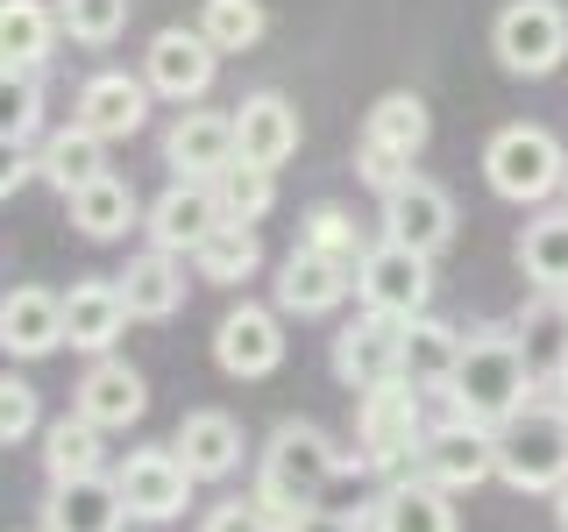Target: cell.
Listing matches in <instances>:
<instances>
[{
  "instance_id": "cell-1",
  "label": "cell",
  "mask_w": 568,
  "mask_h": 532,
  "mask_svg": "<svg viewBox=\"0 0 568 532\" xmlns=\"http://www.w3.org/2000/svg\"><path fill=\"white\" fill-rule=\"evenodd\" d=\"M448 412L455 419H476V426H505L511 412H526L532 398H540V383H532L526 369V348L511 327H476L469 341H462V362L448 377Z\"/></svg>"
},
{
  "instance_id": "cell-2",
  "label": "cell",
  "mask_w": 568,
  "mask_h": 532,
  "mask_svg": "<svg viewBox=\"0 0 568 532\" xmlns=\"http://www.w3.org/2000/svg\"><path fill=\"white\" fill-rule=\"evenodd\" d=\"M342 461L348 454L313 419H277L263 454H256V497L263 504H284V511H320V497L342 475Z\"/></svg>"
},
{
  "instance_id": "cell-3",
  "label": "cell",
  "mask_w": 568,
  "mask_h": 532,
  "mask_svg": "<svg viewBox=\"0 0 568 532\" xmlns=\"http://www.w3.org/2000/svg\"><path fill=\"white\" fill-rule=\"evenodd\" d=\"M497 483L519 497H555L568 483V412L547 390L497 426Z\"/></svg>"
},
{
  "instance_id": "cell-4",
  "label": "cell",
  "mask_w": 568,
  "mask_h": 532,
  "mask_svg": "<svg viewBox=\"0 0 568 532\" xmlns=\"http://www.w3.org/2000/svg\"><path fill=\"white\" fill-rule=\"evenodd\" d=\"M419 448H426V390L413 383H384L355 398V454L377 475H419Z\"/></svg>"
},
{
  "instance_id": "cell-5",
  "label": "cell",
  "mask_w": 568,
  "mask_h": 532,
  "mask_svg": "<svg viewBox=\"0 0 568 532\" xmlns=\"http://www.w3.org/2000/svg\"><path fill=\"white\" fill-rule=\"evenodd\" d=\"M484 177H490L497 200L540 206V200H555L568 185V150L547 129H532V121H511V129H497L484 142Z\"/></svg>"
},
{
  "instance_id": "cell-6",
  "label": "cell",
  "mask_w": 568,
  "mask_h": 532,
  "mask_svg": "<svg viewBox=\"0 0 568 532\" xmlns=\"http://www.w3.org/2000/svg\"><path fill=\"white\" fill-rule=\"evenodd\" d=\"M355 298H363V313H384V319H419L434 306V256H419V248L405 242H369V256L355 263Z\"/></svg>"
},
{
  "instance_id": "cell-7",
  "label": "cell",
  "mask_w": 568,
  "mask_h": 532,
  "mask_svg": "<svg viewBox=\"0 0 568 532\" xmlns=\"http://www.w3.org/2000/svg\"><path fill=\"white\" fill-rule=\"evenodd\" d=\"M490 50L511 79H547L568 58V8L561 0H511L490 22Z\"/></svg>"
},
{
  "instance_id": "cell-8",
  "label": "cell",
  "mask_w": 568,
  "mask_h": 532,
  "mask_svg": "<svg viewBox=\"0 0 568 532\" xmlns=\"http://www.w3.org/2000/svg\"><path fill=\"white\" fill-rule=\"evenodd\" d=\"M114 483H121V504H129V519H142V525H171V519H185L192 483H200V475L185 469V454H178V448H135V454L114 469Z\"/></svg>"
},
{
  "instance_id": "cell-9",
  "label": "cell",
  "mask_w": 568,
  "mask_h": 532,
  "mask_svg": "<svg viewBox=\"0 0 568 532\" xmlns=\"http://www.w3.org/2000/svg\"><path fill=\"white\" fill-rule=\"evenodd\" d=\"M419 475L426 483H440L448 497L476 490L497 475V426H476V419H440L426 426V448H419Z\"/></svg>"
},
{
  "instance_id": "cell-10",
  "label": "cell",
  "mask_w": 568,
  "mask_h": 532,
  "mask_svg": "<svg viewBox=\"0 0 568 532\" xmlns=\"http://www.w3.org/2000/svg\"><path fill=\"white\" fill-rule=\"evenodd\" d=\"M334 377H342L355 398L363 390H384V383H405V319H384V313H363L334 334Z\"/></svg>"
},
{
  "instance_id": "cell-11",
  "label": "cell",
  "mask_w": 568,
  "mask_h": 532,
  "mask_svg": "<svg viewBox=\"0 0 568 532\" xmlns=\"http://www.w3.org/2000/svg\"><path fill=\"white\" fill-rule=\"evenodd\" d=\"M213 71H221V50L206 43V29H156L150 50H142V79H150V93L164 100H206Z\"/></svg>"
},
{
  "instance_id": "cell-12",
  "label": "cell",
  "mask_w": 568,
  "mask_h": 532,
  "mask_svg": "<svg viewBox=\"0 0 568 532\" xmlns=\"http://www.w3.org/2000/svg\"><path fill=\"white\" fill-rule=\"evenodd\" d=\"M213 362H221L227 377H242V383L271 377V369L284 362V327H277V313L256 306V298L227 306L221 327H213Z\"/></svg>"
},
{
  "instance_id": "cell-13",
  "label": "cell",
  "mask_w": 568,
  "mask_h": 532,
  "mask_svg": "<svg viewBox=\"0 0 568 532\" xmlns=\"http://www.w3.org/2000/svg\"><path fill=\"white\" fill-rule=\"evenodd\" d=\"M71 412L93 419L100 433H129V426L150 412V383H142V369L121 362V355H93V369L71 390Z\"/></svg>"
},
{
  "instance_id": "cell-14",
  "label": "cell",
  "mask_w": 568,
  "mask_h": 532,
  "mask_svg": "<svg viewBox=\"0 0 568 532\" xmlns=\"http://www.w3.org/2000/svg\"><path fill=\"white\" fill-rule=\"evenodd\" d=\"M384 235L419 248V256H440V248L455 242V200L434 185V177H405L398 192H384Z\"/></svg>"
},
{
  "instance_id": "cell-15",
  "label": "cell",
  "mask_w": 568,
  "mask_h": 532,
  "mask_svg": "<svg viewBox=\"0 0 568 532\" xmlns=\"http://www.w3.org/2000/svg\"><path fill=\"white\" fill-rule=\"evenodd\" d=\"M221 192L200 185V177H178V185L142 213V227H150V248H171V256H200V242L221 227Z\"/></svg>"
},
{
  "instance_id": "cell-16",
  "label": "cell",
  "mask_w": 568,
  "mask_h": 532,
  "mask_svg": "<svg viewBox=\"0 0 568 532\" xmlns=\"http://www.w3.org/2000/svg\"><path fill=\"white\" fill-rule=\"evenodd\" d=\"M129 291H121V277H79L64 291V341L79 355H114L121 327H129Z\"/></svg>"
},
{
  "instance_id": "cell-17",
  "label": "cell",
  "mask_w": 568,
  "mask_h": 532,
  "mask_svg": "<svg viewBox=\"0 0 568 532\" xmlns=\"http://www.w3.org/2000/svg\"><path fill=\"white\" fill-rule=\"evenodd\" d=\"M164 164L178 177H200L213 185L221 171L242 164V142H235V114H178L164 135Z\"/></svg>"
},
{
  "instance_id": "cell-18",
  "label": "cell",
  "mask_w": 568,
  "mask_h": 532,
  "mask_svg": "<svg viewBox=\"0 0 568 532\" xmlns=\"http://www.w3.org/2000/svg\"><path fill=\"white\" fill-rule=\"evenodd\" d=\"M79 129H93L100 142H129L142 121H150V79H129V71H93L79 85V106H71Z\"/></svg>"
},
{
  "instance_id": "cell-19",
  "label": "cell",
  "mask_w": 568,
  "mask_h": 532,
  "mask_svg": "<svg viewBox=\"0 0 568 532\" xmlns=\"http://www.w3.org/2000/svg\"><path fill=\"white\" fill-rule=\"evenodd\" d=\"M342 298H355V263L342 256H320V248H292L277 270V306L298 313V319H320L334 313Z\"/></svg>"
},
{
  "instance_id": "cell-20",
  "label": "cell",
  "mask_w": 568,
  "mask_h": 532,
  "mask_svg": "<svg viewBox=\"0 0 568 532\" xmlns=\"http://www.w3.org/2000/svg\"><path fill=\"white\" fill-rule=\"evenodd\" d=\"M511 334L526 348V369L540 390H555L568 377V291H532L519 313H511Z\"/></svg>"
},
{
  "instance_id": "cell-21",
  "label": "cell",
  "mask_w": 568,
  "mask_h": 532,
  "mask_svg": "<svg viewBox=\"0 0 568 532\" xmlns=\"http://www.w3.org/2000/svg\"><path fill=\"white\" fill-rule=\"evenodd\" d=\"M129 504H121L114 475H79V483H50L43 497V532H121Z\"/></svg>"
},
{
  "instance_id": "cell-22",
  "label": "cell",
  "mask_w": 568,
  "mask_h": 532,
  "mask_svg": "<svg viewBox=\"0 0 568 532\" xmlns=\"http://www.w3.org/2000/svg\"><path fill=\"white\" fill-rule=\"evenodd\" d=\"M0 348L36 362V355L64 348V291H43V284H14L8 306H0Z\"/></svg>"
},
{
  "instance_id": "cell-23",
  "label": "cell",
  "mask_w": 568,
  "mask_h": 532,
  "mask_svg": "<svg viewBox=\"0 0 568 532\" xmlns=\"http://www.w3.org/2000/svg\"><path fill=\"white\" fill-rule=\"evenodd\" d=\"M235 142H242V164H263V171L292 164L298 156V106L284 93H248L235 106Z\"/></svg>"
},
{
  "instance_id": "cell-24",
  "label": "cell",
  "mask_w": 568,
  "mask_h": 532,
  "mask_svg": "<svg viewBox=\"0 0 568 532\" xmlns=\"http://www.w3.org/2000/svg\"><path fill=\"white\" fill-rule=\"evenodd\" d=\"M178 454H185V469L200 475V483H221V475H235L242 469V426L227 419V412H185L178 419V440H171Z\"/></svg>"
},
{
  "instance_id": "cell-25",
  "label": "cell",
  "mask_w": 568,
  "mask_h": 532,
  "mask_svg": "<svg viewBox=\"0 0 568 532\" xmlns=\"http://www.w3.org/2000/svg\"><path fill=\"white\" fill-rule=\"evenodd\" d=\"M462 341L469 334L448 327V319H434V313H419V319H405V383L413 390H448L455 377V362H462Z\"/></svg>"
},
{
  "instance_id": "cell-26",
  "label": "cell",
  "mask_w": 568,
  "mask_h": 532,
  "mask_svg": "<svg viewBox=\"0 0 568 532\" xmlns=\"http://www.w3.org/2000/svg\"><path fill=\"white\" fill-rule=\"evenodd\" d=\"M121 291H129V313L135 319H171L185 306V256H171V248H142V256L121 270Z\"/></svg>"
},
{
  "instance_id": "cell-27",
  "label": "cell",
  "mask_w": 568,
  "mask_h": 532,
  "mask_svg": "<svg viewBox=\"0 0 568 532\" xmlns=\"http://www.w3.org/2000/svg\"><path fill=\"white\" fill-rule=\"evenodd\" d=\"M64 206H71V227H79L85 242H121V235H129V227L142 221V200H135V185H129V177H114V171H106V177H93L85 192H71Z\"/></svg>"
},
{
  "instance_id": "cell-28",
  "label": "cell",
  "mask_w": 568,
  "mask_h": 532,
  "mask_svg": "<svg viewBox=\"0 0 568 532\" xmlns=\"http://www.w3.org/2000/svg\"><path fill=\"white\" fill-rule=\"evenodd\" d=\"M58 35H64V22L43 0H0V64L8 71H43Z\"/></svg>"
},
{
  "instance_id": "cell-29",
  "label": "cell",
  "mask_w": 568,
  "mask_h": 532,
  "mask_svg": "<svg viewBox=\"0 0 568 532\" xmlns=\"http://www.w3.org/2000/svg\"><path fill=\"white\" fill-rule=\"evenodd\" d=\"M384 532H462L455 525V497L440 483H426V475H398V483H384Z\"/></svg>"
},
{
  "instance_id": "cell-30",
  "label": "cell",
  "mask_w": 568,
  "mask_h": 532,
  "mask_svg": "<svg viewBox=\"0 0 568 532\" xmlns=\"http://www.w3.org/2000/svg\"><path fill=\"white\" fill-rule=\"evenodd\" d=\"M43 475L50 483H79V475H106V433L93 419H58L43 426Z\"/></svg>"
},
{
  "instance_id": "cell-31",
  "label": "cell",
  "mask_w": 568,
  "mask_h": 532,
  "mask_svg": "<svg viewBox=\"0 0 568 532\" xmlns=\"http://www.w3.org/2000/svg\"><path fill=\"white\" fill-rule=\"evenodd\" d=\"M36 156H43V185H58L64 200H71V192H85L93 177H106V142H100L93 129H79V121H71V129H58Z\"/></svg>"
},
{
  "instance_id": "cell-32",
  "label": "cell",
  "mask_w": 568,
  "mask_h": 532,
  "mask_svg": "<svg viewBox=\"0 0 568 532\" xmlns=\"http://www.w3.org/2000/svg\"><path fill=\"white\" fill-rule=\"evenodd\" d=\"M256 263H263L256 227L221 221V227L200 242V256H192V277H200V284H248V277H256Z\"/></svg>"
},
{
  "instance_id": "cell-33",
  "label": "cell",
  "mask_w": 568,
  "mask_h": 532,
  "mask_svg": "<svg viewBox=\"0 0 568 532\" xmlns=\"http://www.w3.org/2000/svg\"><path fill=\"white\" fill-rule=\"evenodd\" d=\"M519 270L532 291H568V206L561 213H540L526 221L519 235Z\"/></svg>"
},
{
  "instance_id": "cell-34",
  "label": "cell",
  "mask_w": 568,
  "mask_h": 532,
  "mask_svg": "<svg viewBox=\"0 0 568 532\" xmlns=\"http://www.w3.org/2000/svg\"><path fill=\"white\" fill-rule=\"evenodd\" d=\"M363 135H369V142H384V150H398V156H419V150H426V135H434V114H426V100H419V93H384L377 106H369Z\"/></svg>"
},
{
  "instance_id": "cell-35",
  "label": "cell",
  "mask_w": 568,
  "mask_h": 532,
  "mask_svg": "<svg viewBox=\"0 0 568 532\" xmlns=\"http://www.w3.org/2000/svg\"><path fill=\"white\" fill-rule=\"evenodd\" d=\"M200 29L221 58H242L271 35V14H263V0H200Z\"/></svg>"
},
{
  "instance_id": "cell-36",
  "label": "cell",
  "mask_w": 568,
  "mask_h": 532,
  "mask_svg": "<svg viewBox=\"0 0 568 532\" xmlns=\"http://www.w3.org/2000/svg\"><path fill=\"white\" fill-rule=\"evenodd\" d=\"M213 192H221V213H227V221L256 227L263 213L277 206V171H263V164H235V171L213 177Z\"/></svg>"
},
{
  "instance_id": "cell-37",
  "label": "cell",
  "mask_w": 568,
  "mask_h": 532,
  "mask_svg": "<svg viewBox=\"0 0 568 532\" xmlns=\"http://www.w3.org/2000/svg\"><path fill=\"white\" fill-rule=\"evenodd\" d=\"M298 248H320V256H342V263L369 256V242H363V227H355L348 206H313L306 221H298Z\"/></svg>"
},
{
  "instance_id": "cell-38",
  "label": "cell",
  "mask_w": 568,
  "mask_h": 532,
  "mask_svg": "<svg viewBox=\"0 0 568 532\" xmlns=\"http://www.w3.org/2000/svg\"><path fill=\"white\" fill-rule=\"evenodd\" d=\"M58 22H64L71 43L106 50L121 29H129V0H64V8H58Z\"/></svg>"
},
{
  "instance_id": "cell-39",
  "label": "cell",
  "mask_w": 568,
  "mask_h": 532,
  "mask_svg": "<svg viewBox=\"0 0 568 532\" xmlns=\"http://www.w3.org/2000/svg\"><path fill=\"white\" fill-rule=\"evenodd\" d=\"M36 129H43V85H36V71H8V93H0V135H8V150H22Z\"/></svg>"
},
{
  "instance_id": "cell-40",
  "label": "cell",
  "mask_w": 568,
  "mask_h": 532,
  "mask_svg": "<svg viewBox=\"0 0 568 532\" xmlns=\"http://www.w3.org/2000/svg\"><path fill=\"white\" fill-rule=\"evenodd\" d=\"M355 177H363V185L384 200V192H398L405 177H413V156H398V150H384V142L363 135V142H355Z\"/></svg>"
},
{
  "instance_id": "cell-41",
  "label": "cell",
  "mask_w": 568,
  "mask_h": 532,
  "mask_svg": "<svg viewBox=\"0 0 568 532\" xmlns=\"http://www.w3.org/2000/svg\"><path fill=\"white\" fill-rule=\"evenodd\" d=\"M29 433H36V390L22 377H0V440L22 448Z\"/></svg>"
},
{
  "instance_id": "cell-42",
  "label": "cell",
  "mask_w": 568,
  "mask_h": 532,
  "mask_svg": "<svg viewBox=\"0 0 568 532\" xmlns=\"http://www.w3.org/2000/svg\"><path fill=\"white\" fill-rule=\"evenodd\" d=\"M200 532H263V519H256V504H248V497H227V504L206 511Z\"/></svg>"
},
{
  "instance_id": "cell-43",
  "label": "cell",
  "mask_w": 568,
  "mask_h": 532,
  "mask_svg": "<svg viewBox=\"0 0 568 532\" xmlns=\"http://www.w3.org/2000/svg\"><path fill=\"white\" fill-rule=\"evenodd\" d=\"M29 177H43V156H22V150H8V171H0V192L14 200V192H22Z\"/></svg>"
},
{
  "instance_id": "cell-44",
  "label": "cell",
  "mask_w": 568,
  "mask_h": 532,
  "mask_svg": "<svg viewBox=\"0 0 568 532\" xmlns=\"http://www.w3.org/2000/svg\"><path fill=\"white\" fill-rule=\"evenodd\" d=\"M298 532H355V519H348V511H306Z\"/></svg>"
},
{
  "instance_id": "cell-45",
  "label": "cell",
  "mask_w": 568,
  "mask_h": 532,
  "mask_svg": "<svg viewBox=\"0 0 568 532\" xmlns=\"http://www.w3.org/2000/svg\"><path fill=\"white\" fill-rule=\"evenodd\" d=\"M555 525H561V532H568V483H561V490H555Z\"/></svg>"
},
{
  "instance_id": "cell-46",
  "label": "cell",
  "mask_w": 568,
  "mask_h": 532,
  "mask_svg": "<svg viewBox=\"0 0 568 532\" xmlns=\"http://www.w3.org/2000/svg\"><path fill=\"white\" fill-rule=\"evenodd\" d=\"M547 398H555V405H561V412H568V377H561L555 390H547Z\"/></svg>"
},
{
  "instance_id": "cell-47",
  "label": "cell",
  "mask_w": 568,
  "mask_h": 532,
  "mask_svg": "<svg viewBox=\"0 0 568 532\" xmlns=\"http://www.w3.org/2000/svg\"><path fill=\"white\" fill-rule=\"evenodd\" d=\"M561 200H568V185H561Z\"/></svg>"
}]
</instances>
